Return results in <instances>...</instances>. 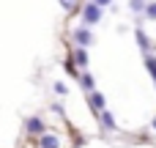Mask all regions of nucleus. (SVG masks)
Masks as SVG:
<instances>
[{
	"mask_svg": "<svg viewBox=\"0 0 156 148\" xmlns=\"http://www.w3.org/2000/svg\"><path fill=\"white\" fill-rule=\"evenodd\" d=\"M99 19H101V8H99L96 3H88V5L82 8V22H85V27L99 25Z\"/></svg>",
	"mask_w": 156,
	"mask_h": 148,
	"instance_id": "nucleus-1",
	"label": "nucleus"
},
{
	"mask_svg": "<svg viewBox=\"0 0 156 148\" xmlns=\"http://www.w3.org/2000/svg\"><path fill=\"white\" fill-rule=\"evenodd\" d=\"M96 38H93V33L88 30V27H74V44L77 47H90Z\"/></svg>",
	"mask_w": 156,
	"mask_h": 148,
	"instance_id": "nucleus-2",
	"label": "nucleus"
},
{
	"mask_svg": "<svg viewBox=\"0 0 156 148\" xmlns=\"http://www.w3.org/2000/svg\"><path fill=\"white\" fill-rule=\"evenodd\" d=\"M88 104H90V110L99 115V113L107 107V99H104V93H101V91H90V96H88Z\"/></svg>",
	"mask_w": 156,
	"mask_h": 148,
	"instance_id": "nucleus-3",
	"label": "nucleus"
},
{
	"mask_svg": "<svg viewBox=\"0 0 156 148\" xmlns=\"http://www.w3.org/2000/svg\"><path fill=\"white\" fill-rule=\"evenodd\" d=\"M25 129H27V135H44V132H47V126H44V121H41L38 115L27 118V121H25Z\"/></svg>",
	"mask_w": 156,
	"mask_h": 148,
	"instance_id": "nucleus-4",
	"label": "nucleus"
},
{
	"mask_svg": "<svg viewBox=\"0 0 156 148\" xmlns=\"http://www.w3.org/2000/svg\"><path fill=\"white\" fill-rule=\"evenodd\" d=\"M38 148H60V140L55 135H38Z\"/></svg>",
	"mask_w": 156,
	"mask_h": 148,
	"instance_id": "nucleus-5",
	"label": "nucleus"
},
{
	"mask_svg": "<svg viewBox=\"0 0 156 148\" xmlns=\"http://www.w3.org/2000/svg\"><path fill=\"white\" fill-rule=\"evenodd\" d=\"M99 121H101V126H104L107 132L118 129V126H115V118H112V113H107V110H101V113H99Z\"/></svg>",
	"mask_w": 156,
	"mask_h": 148,
	"instance_id": "nucleus-6",
	"label": "nucleus"
},
{
	"mask_svg": "<svg viewBox=\"0 0 156 148\" xmlns=\"http://www.w3.org/2000/svg\"><path fill=\"white\" fill-rule=\"evenodd\" d=\"M88 63H90V60H88V52H85V47H77V49H74V66H82V69H85Z\"/></svg>",
	"mask_w": 156,
	"mask_h": 148,
	"instance_id": "nucleus-7",
	"label": "nucleus"
},
{
	"mask_svg": "<svg viewBox=\"0 0 156 148\" xmlns=\"http://www.w3.org/2000/svg\"><path fill=\"white\" fill-rule=\"evenodd\" d=\"M77 82H80V85H82V88H85L88 93H90V91H96V82H93V74H88V71H85V74H80V77H77Z\"/></svg>",
	"mask_w": 156,
	"mask_h": 148,
	"instance_id": "nucleus-8",
	"label": "nucleus"
},
{
	"mask_svg": "<svg viewBox=\"0 0 156 148\" xmlns=\"http://www.w3.org/2000/svg\"><path fill=\"white\" fill-rule=\"evenodd\" d=\"M137 44H140V49H143V55H151V44H148V36L137 27Z\"/></svg>",
	"mask_w": 156,
	"mask_h": 148,
	"instance_id": "nucleus-9",
	"label": "nucleus"
},
{
	"mask_svg": "<svg viewBox=\"0 0 156 148\" xmlns=\"http://www.w3.org/2000/svg\"><path fill=\"white\" fill-rule=\"evenodd\" d=\"M145 69H148V74L154 77V82H156V55H145Z\"/></svg>",
	"mask_w": 156,
	"mask_h": 148,
	"instance_id": "nucleus-10",
	"label": "nucleus"
},
{
	"mask_svg": "<svg viewBox=\"0 0 156 148\" xmlns=\"http://www.w3.org/2000/svg\"><path fill=\"white\" fill-rule=\"evenodd\" d=\"M129 8L132 11H145V0H129Z\"/></svg>",
	"mask_w": 156,
	"mask_h": 148,
	"instance_id": "nucleus-11",
	"label": "nucleus"
},
{
	"mask_svg": "<svg viewBox=\"0 0 156 148\" xmlns=\"http://www.w3.org/2000/svg\"><path fill=\"white\" fill-rule=\"evenodd\" d=\"M145 16L148 19H156V3H145Z\"/></svg>",
	"mask_w": 156,
	"mask_h": 148,
	"instance_id": "nucleus-12",
	"label": "nucleus"
},
{
	"mask_svg": "<svg viewBox=\"0 0 156 148\" xmlns=\"http://www.w3.org/2000/svg\"><path fill=\"white\" fill-rule=\"evenodd\" d=\"M80 0H60V5L66 8V11H74V5H77Z\"/></svg>",
	"mask_w": 156,
	"mask_h": 148,
	"instance_id": "nucleus-13",
	"label": "nucleus"
},
{
	"mask_svg": "<svg viewBox=\"0 0 156 148\" xmlns=\"http://www.w3.org/2000/svg\"><path fill=\"white\" fill-rule=\"evenodd\" d=\"M66 71H69V74H71V77H74V80H77V77H80V71H77V66H74V63H66Z\"/></svg>",
	"mask_w": 156,
	"mask_h": 148,
	"instance_id": "nucleus-14",
	"label": "nucleus"
},
{
	"mask_svg": "<svg viewBox=\"0 0 156 148\" xmlns=\"http://www.w3.org/2000/svg\"><path fill=\"white\" fill-rule=\"evenodd\" d=\"M55 93H60V96H66V93H69V88H66L63 82H55Z\"/></svg>",
	"mask_w": 156,
	"mask_h": 148,
	"instance_id": "nucleus-15",
	"label": "nucleus"
},
{
	"mask_svg": "<svg viewBox=\"0 0 156 148\" xmlns=\"http://www.w3.org/2000/svg\"><path fill=\"white\" fill-rule=\"evenodd\" d=\"M93 3H96V5H99V8H104V5H110V3H112V0H93Z\"/></svg>",
	"mask_w": 156,
	"mask_h": 148,
	"instance_id": "nucleus-16",
	"label": "nucleus"
},
{
	"mask_svg": "<svg viewBox=\"0 0 156 148\" xmlns=\"http://www.w3.org/2000/svg\"><path fill=\"white\" fill-rule=\"evenodd\" d=\"M151 126H154V132H156V118H154V121H151Z\"/></svg>",
	"mask_w": 156,
	"mask_h": 148,
	"instance_id": "nucleus-17",
	"label": "nucleus"
}]
</instances>
